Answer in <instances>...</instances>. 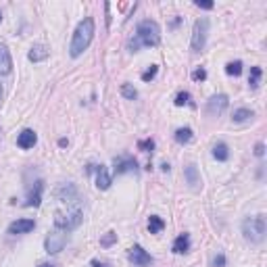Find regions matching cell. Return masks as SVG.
Segmentation results:
<instances>
[{
	"mask_svg": "<svg viewBox=\"0 0 267 267\" xmlns=\"http://www.w3.org/2000/svg\"><path fill=\"white\" fill-rule=\"evenodd\" d=\"M255 154H257V157H263V154H265V144L263 142H257L255 144Z\"/></svg>",
	"mask_w": 267,
	"mask_h": 267,
	"instance_id": "obj_33",
	"label": "cell"
},
{
	"mask_svg": "<svg viewBox=\"0 0 267 267\" xmlns=\"http://www.w3.org/2000/svg\"><path fill=\"white\" fill-rule=\"evenodd\" d=\"M121 94H123L125 98H130V101H134V98L138 96L136 88H134V86H130V83H123V86H121Z\"/></svg>",
	"mask_w": 267,
	"mask_h": 267,
	"instance_id": "obj_27",
	"label": "cell"
},
{
	"mask_svg": "<svg viewBox=\"0 0 267 267\" xmlns=\"http://www.w3.org/2000/svg\"><path fill=\"white\" fill-rule=\"evenodd\" d=\"M207 36H209V19L207 17L196 19L194 21V27H192V40H190L192 52H203L205 50Z\"/></svg>",
	"mask_w": 267,
	"mask_h": 267,
	"instance_id": "obj_5",
	"label": "cell"
},
{
	"mask_svg": "<svg viewBox=\"0 0 267 267\" xmlns=\"http://www.w3.org/2000/svg\"><path fill=\"white\" fill-rule=\"evenodd\" d=\"M128 259L136 265V267H148L152 263V257L148 255V252L140 246V244H134L130 250H128Z\"/></svg>",
	"mask_w": 267,
	"mask_h": 267,
	"instance_id": "obj_9",
	"label": "cell"
},
{
	"mask_svg": "<svg viewBox=\"0 0 267 267\" xmlns=\"http://www.w3.org/2000/svg\"><path fill=\"white\" fill-rule=\"evenodd\" d=\"M42 192H44V182H42V180H36L34 186L27 188L25 207H40V203H42Z\"/></svg>",
	"mask_w": 267,
	"mask_h": 267,
	"instance_id": "obj_10",
	"label": "cell"
},
{
	"mask_svg": "<svg viewBox=\"0 0 267 267\" xmlns=\"http://www.w3.org/2000/svg\"><path fill=\"white\" fill-rule=\"evenodd\" d=\"M252 117H255V113H252L250 109H236L234 115H232V121L234 123H244V121H248Z\"/></svg>",
	"mask_w": 267,
	"mask_h": 267,
	"instance_id": "obj_22",
	"label": "cell"
},
{
	"mask_svg": "<svg viewBox=\"0 0 267 267\" xmlns=\"http://www.w3.org/2000/svg\"><path fill=\"white\" fill-rule=\"evenodd\" d=\"M34 228H36V221L34 219H17V221H13L11 226H9V234H13V236H17V234H30Z\"/></svg>",
	"mask_w": 267,
	"mask_h": 267,
	"instance_id": "obj_14",
	"label": "cell"
},
{
	"mask_svg": "<svg viewBox=\"0 0 267 267\" xmlns=\"http://www.w3.org/2000/svg\"><path fill=\"white\" fill-rule=\"evenodd\" d=\"M94 34H96V25H94V19L92 17H86L81 19L73 32V38H71V44H69V54L73 59L81 57L83 50H88V46L92 44L94 40Z\"/></svg>",
	"mask_w": 267,
	"mask_h": 267,
	"instance_id": "obj_1",
	"label": "cell"
},
{
	"mask_svg": "<svg viewBox=\"0 0 267 267\" xmlns=\"http://www.w3.org/2000/svg\"><path fill=\"white\" fill-rule=\"evenodd\" d=\"M159 42H161V27H159V23L152 21V19H144V21H140L138 27H136V36L130 42V50L138 52L140 46H157Z\"/></svg>",
	"mask_w": 267,
	"mask_h": 267,
	"instance_id": "obj_2",
	"label": "cell"
},
{
	"mask_svg": "<svg viewBox=\"0 0 267 267\" xmlns=\"http://www.w3.org/2000/svg\"><path fill=\"white\" fill-rule=\"evenodd\" d=\"M27 59H30L32 63H42V61H46L48 59V48L44 44H34L30 54H27Z\"/></svg>",
	"mask_w": 267,
	"mask_h": 267,
	"instance_id": "obj_18",
	"label": "cell"
},
{
	"mask_svg": "<svg viewBox=\"0 0 267 267\" xmlns=\"http://www.w3.org/2000/svg\"><path fill=\"white\" fill-rule=\"evenodd\" d=\"M113 173L121 175V173H128V171H138V161L130 154H121V157H115L113 161Z\"/></svg>",
	"mask_w": 267,
	"mask_h": 267,
	"instance_id": "obj_7",
	"label": "cell"
},
{
	"mask_svg": "<svg viewBox=\"0 0 267 267\" xmlns=\"http://www.w3.org/2000/svg\"><path fill=\"white\" fill-rule=\"evenodd\" d=\"M173 138H175L177 144H188V142H192L194 132H192L190 128H177L175 134H173Z\"/></svg>",
	"mask_w": 267,
	"mask_h": 267,
	"instance_id": "obj_19",
	"label": "cell"
},
{
	"mask_svg": "<svg viewBox=\"0 0 267 267\" xmlns=\"http://www.w3.org/2000/svg\"><path fill=\"white\" fill-rule=\"evenodd\" d=\"M54 196L61 203H75L77 201V190L73 184H61L57 190H54Z\"/></svg>",
	"mask_w": 267,
	"mask_h": 267,
	"instance_id": "obj_13",
	"label": "cell"
},
{
	"mask_svg": "<svg viewBox=\"0 0 267 267\" xmlns=\"http://www.w3.org/2000/svg\"><path fill=\"white\" fill-rule=\"evenodd\" d=\"M211 265L213 267H226V255H223V252H217V255L213 257V261H211Z\"/></svg>",
	"mask_w": 267,
	"mask_h": 267,
	"instance_id": "obj_30",
	"label": "cell"
},
{
	"mask_svg": "<svg viewBox=\"0 0 267 267\" xmlns=\"http://www.w3.org/2000/svg\"><path fill=\"white\" fill-rule=\"evenodd\" d=\"M67 244V234L65 232H52L46 236V240H44V248L48 255H57V252H61Z\"/></svg>",
	"mask_w": 267,
	"mask_h": 267,
	"instance_id": "obj_6",
	"label": "cell"
},
{
	"mask_svg": "<svg viewBox=\"0 0 267 267\" xmlns=\"http://www.w3.org/2000/svg\"><path fill=\"white\" fill-rule=\"evenodd\" d=\"M228 105H230V98L226 96V94H215V96H211L209 101H207V113L209 115H221L223 111L228 109Z\"/></svg>",
	"mask_w": 267,
	"mask_h": 267,
	"instance_id": "obj_8",
	"label": "cell"
},
{
	"mask_svg": "<svg viewBox=\"0 0 267 267\" xmlns=\"http://www.w3.org/2000/svg\"><path fill=\"white\" fill-rule=\"evenodd\" d=\"M157 71H159V67L157 65H150V69H146V71L142 73V81H150L157 77Z\"/></svg>",
	"mask_w": 267,
	"mask_h": 267,
	"instance_id": "obj_28",
	"label": "cell"
},
{
	"mask_svg": "<svg viewBox=\"0 0 267 267\" xmlns=\"http://www.w3.org/2000/svg\"><path fill=\"white\" fill-rule=\"evenodd\" d=\"M171 250L175 252V255H184V252H188L190 250V234H180L173 240Z\"/></svg>",
	"mask_w": 267,
	"mask_h": 267,
	"instance_id": "obj_17",
	"label": "cell"
},
{
	"mask_svg": "<svg viewBox=\"0 0 267 267\" xmlns=\"http://www.w3.org/2000/svg\"><path fill=\"white\" fill-rule=\"evenodd\" d=\"M242 234L250 244H261L265 240V234H267V223H265V215H252L246 217L242 221Z\"/></svg>",
	"mask_w": 267,
	"mask_h": 267,
	"instance_id": "obj_3",
	"label": "cell"
},
{
	"mask_svg": "<svg viewBox=\"0 0 267 267\" xmlns=\"http://www.w3.org/2000/svg\"><path fill=\"white\" fill-rule=\"evenodd\" d=\"M13 71V59L5 44H0V75H9Z\"/></svg>",
	"mask_w": 267,
	"mask_h": 267,
	"instance_id": "obj_16",
	"label": "cell"
},
{
	"mask_svg": "<svg viewBox=\"0 0 267 267\" xmlns=\"http://www.w3.org/2000/svg\"><path fill=\"white\" fill-rule=\"evenodd\" d=\"M138 148L144 150V152H150L154 148V142H152V140H142V142H138Z\"/></svg>",
	"mask_w": 267,
	"mask_h": 267,
	"instance_id": "obj_31",
	"label": "cell"
},
{
	"mask_svg": "<svg viewBox=\"0 0 267 267\" xmlns=\"http://www.w3.org/2000/svg\"><path fill=\"white\" fill-rule=\"evenodd\" d=\"M226 73L238 77V75L242 73V61H232V63H228L226 65Z\"/></svg>",
	"mask_w": 267,
	"mask_h": 267,
	"instance_id": "obj_24",
	"label": "cell"
},
{
	"mask_svg": "<svg viewBox=\"0 0 267 267\" xmlns=\"http://www.w3.org/2000/svg\"><path fill=\"white\" fill-rule=\"evenodd\" d=\"M261 77H263V69L261 67H250V75H248V86H250V90H257L259 88Z\"/></svg>",
	"mask_w": 267,
	"mask_h": 267,
	"instance_id": "obj_21",
	"label": "cell"
},
{
	"mask_svg": "<svg viewBox=\"0 0 267 267\" xmlns=\"http://www.w3.org/2000/svg\"><path fill=\"white\" fill-rule=\"evenodd\" d=\"M115 242H117V234H115V232H107V234L101 238V246H105V248L113 246Z\"/></svg>",
	"mask_w": 267,
	"mask_h": 267,
	"instance_id": "obj_25",
	"label": "cell"
},
{
	"mask_svg": "<svg viewBox=\"0 0 267 267\" xmlns=\"http://www.w3.org/2000/svg\"><path fill=\"white\" fill-rule=\"evenodd\" d=\"M92 265L94 267H107V265H101V263H96V261H92Z\"/></svg>",
	"mask_w": 267,
	"mask_h": 267,
	"instance_id": "obj_35",
	"label": "cell"
},
{
	"mask_svg": "<svg viewBox=\"0 0 267 267\" xmlns=\"http://www.w3.org/2000/svg\"><path fill=\"white\" fill-rule=\"evenodd\" d=\"M213 157L217 159V161H228L230 159V148H228V144L226 142H217L215 146H213Z\"/></svg>",
	"mask_w": 267,
	"mask_h": 267,
	"instance_id": "obj_20",
	"label": "cell"
},
{
	"mask_svg": "<svg viewBox=\"0 0 267 267\" xmlns=\"http://www.w3.org/2000/svg\"><path fill=\"white\" fill-rule=\"evenodd\" d=\"M88 171H96V188L98 190H109L111 188V173L107 171L105 165H90Z\"/></svg>",
	"mask_w": 267,
	"mask_h": 267,
	"instance_id": "obj_11",
	"label": "cell"
},
{
	"mask_svg": "<svg viewBox=\"0 0 267 267\" xmlns=\"http://www.w3.org/2000/svg\"><path fill=\"white\" fill-rule=\"evenodd\" d=\"M173 105H175V107H184V105H192V103H190V94H188V92H180V94L175 96V101H173Z\"/></svg>",
	"mask_w": 267,
	"mask_h": 267,
	"instance_id": "obj_26",
	"label": "cell"
},
{
	"mask_svg": "<svg viewBox=\"0 0 267 267\" xmlns=\"http://www.w3.org/2000/svg\"><path fill=\"white\" fill-rule=\"evenodd\" d=\"M81 219H83V213H81L79 207H75L71 211H57V213H54V226L67 234V232L79 228Z\"/></svg>",
	"mask_w": 267,
	"mask_h": 267,
	"instance_id": "obj_4",
	"label": "cell"
},
{
	"mask_svg": "<svg viewBox=\"0 0 267 267\" xmlns=\"http://www.w3.org/2000/svg\"><path fill=\"white\" fill-rule=\"evenodd\" d=\"M192 79H194V81H205V79H207V71H205L203 67L194 69V71H192Z\"/></svg>",
	"mask_w": 267,
	"mask_h": 267,
	"instance_id": "obj_29",
	"label": "cell"
},
{
	"mask_svg": "<svg viewBox=\"0 0 267 267\" xmlns=\"http://www.w3.org/2000/svg\"><path fill=\"white\" fill-rule=\"evenodd\" d=\"M163 228H165V221L159 215H150V219H148V232L150 234H159Z\"/></svg>",
	"mask_w": 267,
	"mask_h": 267,
	"instance_id": "obj_23",
	"label": "cell"
},
{
	"mask_svg": "<svg viewBox=\"0 0 267 267\" xmlns=\"http://www.w3.org/2000/svg\"><path fill=\"white\" fill-rule=\"evenodd\" d=\"M184 177H186V184H188L192 190H201L203 182H201L199 167H196L194 163H190V165H186V167H184Z\"/></svg>",
	"mask_w": 267,
	"mask_h": 267,
	"instance_id": "obj_12",
	"label": "cell"
},
{
	"mask_svg": "<svg viewBox=\"0 0 267 267\" xmlns=\"http://www.w3.org/2000/svg\"><path fill=\"white\" fill-rule=\"evenodd\" d=\"M0 21H3V13H0Z\"/></svg>",
	"mask_w": 267,
	"mask_h": 267,
	"instance_id": "obj_37",
	"label": "cell"
},
{
	"mask_svg": "<svg viewBox=\"0 0 267 267\" xmlns=\"http://www.w3.org/2000/svg\"><path fill=\"white\" fill-rule=\"evenodd\" d=\"M194 7H199V9H205V11H211L215 5L213 3H207V0H194Z\"/></svg>",
	"mask_w": 267,
	"mask_h": 267,
	"instance_id": "obj_32",
	"label": "cell"
},
{
	"mask_svg": "<svg viewBox=\"0 0 267 267\" xmlns=\"http://www.w3.org/2000/svg\"><path fill=\"white\" fill-rule=\"evenodd\" d=\"M38 267H54V265H50V263H40Z\"/></svg>",
	"mask_w": 267,
	"mask_h": 267,
	"instance_id": "obj_34",
	"label": "cell"
},
{
	"mask_svg": "<svg viewBox=\"0 0 267 267\" xmlns=\"http://www.w3.org/2000/svg\"><path fill=\"white\" fill-rule=\"evenodd\" d=\"M36 142H38V136H36V132H34V130H23V132L17 136V146H19V148H23V150L34 148V146H36Z\"/></svg>",
	"mask_w": 267,
	"mask_h": 267,
	"instance_id": "obj_15",
	"label": "cell"
},
{
	"mask_svg": "<svg viewBox=\"0 0 267 267\" xmlns=\"http://www.w3.org/2000/svg\"><path fill=\"white\" fill-rule=\"evenodd\" d=\"M0 101H3V83H0Z\"/></svg>",
	"mask_w": 267,
	"mask_h": 267,
	"instance_id": "obj_36",
	"label": "cell"
}]
</instances>
